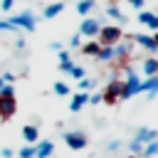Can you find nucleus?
<instances>
[{"instance_id": "nucleus-1", "label": "nucleus", "mask_w": 158, "mask_h": 158, "mask_svg": "<svg viewBox=\"0 0 158 158\" xmlns=\"http://www.w3.org/2000/svg\"><path fill=\"white\" fill-rule=\"evenodd\" d=\"M17 111V96H15V89L12 84H5L0 89V121H10Z\"/></svg>"}, {"instance_id": "nucleus-2", "label": "nucleus", "mask_w": 158, "mask_h": 158, "mask_svg": "<svg viewBox=\"0 0 158 158\" xmlns=\"http://www.w3.org/2000/svg\"><path fill=\"white\" fill-rule=\"evenodd\" d=\"M96 37H99L96 42H99L101 47H114L116 42L123 40V32H121L118 25H101L99 32H96Z\"/></svg>"}, {"instance_id": "nucleus-3", "label": "nucleus", "mask_w": 158, "mask_h": 158, "mask_svg": "<svg viewBox=\"0 0 158 158\" xmlns=\"http://www.w3.org/2000/svg\"><path fill=\"white\" fill-rule=\"evenodd\" d=\"M7 22H10L15 30H25V32H35V27H37V20H35V15H32L30 10H22V12H17V15H10Z\"/></svg>"}, {"instance_id": "nucleus-4", "label": "nucleus", "mask_w": 158, "mask_h": 158, "mask_svg": "<svg viewBox=\"0 0 158 158\" xmlns=\"http://www.w3.org/2000/svg\"><path fill=\"white\" fill-rule=\"evenodd\" d=\"M136 94H141V81H138L136 72L128 69V72H126V79H123V89H121L118 101H126V99H131V96H136Z\"/></svg>"}, {"instance_id": "nucleus-5", "label": "nucleus", "mask_w": 158, "mask_h": 158, "mask_svg": "<svg viewBox=\"0 0 158 158\" xmlns=\"http://www.w3.org/2000/svg\"><path fill=\"white\" fill-rule=\"evenodd\" d=\"M64 143H67L72 151H84V148L89 146V138H86V133H81V131H67V133H64Z\"/></svg>"}, {"instance_id": "nucleus-6", "label": "nucleus", "mask_w": 158, "mask_h": 158, "mask_svg": "<svg viewBox=\"0 0 158 158\" xmlns=\"http://www.w3.org/2000/svg\"><path fill=\"white\" fill-rule=\"evenodd\" d=\"M99 27H101L99 17H84V20L79 22V35H81V37L94 40V37H96V32H99Z\"/></svg>"}, {"instance_id": "nucleus-7", "label": "nucleus", "mask_w": 158, "mask_h": 158, "mask_svg": "<svg viewBox=\"0 0 158 158\" xmlns=\"http://www.w3.org/2000/svg\"><path fill=\"white\" fill-rule=\"evenodd\" d=\"M121 89H123V79H111L109 86H106V91H101L104 101H106V104H116L118 96H121Z\"/></svg>"}, {"instance_id": "nucleus-8", "label": "nucleus", "mask_w": 158, "mask_h": 158, "mask_svg": "<svg viewBox=\"0 0 158 158\" xmlns=\"http://www.w3.org/2000/svg\"><path fill=\"white\" fill-rule=\"evenodd\" d=\"M131 40H133L138 47L148 49V52H158V44H156V40H153V35H146V32H136Z\"/></svg>"}, {"instance_id": "nucleus-9", "label": "nucleus", "mask_w": 158, "mask_h": 158, "mask_svg": "<svg viewBox=\"0 0 158 158\" xmlns=\"http://www.w3.org/2000/svg\"><path fill=\"white\" fill-rule=\"evenodd\" d=\"M86 104H89V94H86V91H77V94L72 96V101H69V111L77 114V111H81Z\"/></svg>"}, {"instance_id": "nucleus-10", "label": "nucleus", "mask_w": 158, "mask_h": 158, "mask_svg": "<svg viewBox=\"0 0 158 158\" xmlns=\"http://www.w3.org/2000/svg\"><path fill=\"white\" fill-rule=\"evenodd\" d=\"M133 138H136L138 143H143V146H146V143H151V141H156V138H158V131H156V128H148V126H141V128L136 131V136H133Z\"/></svg>"}, {"instance_id": "nucleus-11", "label": "nucleus", "mask_w": 158, "mask_h": 158, "mask_svg": "<svg viewBox=\"0 0 158 158\" xmlns=\"http://www.w3.org/2000/svg\"><path fill=\"white\" fill-rule=\"evenodd\" d=\"M54 143L52 141H37L35 143V158H52Z\"/></svg>"}, {"instance_id": "nucleus-12", "label": "nucleus", "mask_w": 158, "mask_h": 158, "mask_svg": "<svg viewBox=\"0 0 158 158\" xmlns=\"http://www.w3.org/2000/svg\"><path fill=\"white\" fill-rule=\"evenodd\" d=\"M138 22L141 25H146L148 30H158V15L156 12H148V10H138Z\"/></svg>"}, {"instance_id": "nucleus-13", "label": "nucleus", "mask_w": 158, "mask_h": 158, "mask_svg": "<svg viewBox=\"0 0 158 158\" xmlns=\"http://www.w3.org/2000/svg\"><path fill=\"white\" fill-rule=\"evenodd\" d=\"M62 10H64V2H62V0L49 2V5H44V7H42V17H44V20H52V17L62 15Z\"/></svg>"}, {"instance_id": "nucleus-14", "label": "nucleus", "mask_w": 158, "mask_h": 158, "mask_svg": "<svg viewBox=\"0 0 158 158\" xmlns=\"http://www.w3.org/2000/svg\"><path fill=\"white\" fill-rule=\"evenodd\" d=\"M22 138L27 141V146H35V143L40 141V128H37L35 123H27V126H22Z\"/></svg>"}, {"instance_id": "nucleus-15", "label": "nucleus", "mask_w": 158, "mask_h": 158, "mask_svg": "<svg viewBox=\"0 0 158 158\" xmlns=\"http://www.w3.org/2000/svg\"><path fill=\"white\" fill-rule=\"evenodd\" d=\"M141 72H143L146 77H156V74H158V59H156V57H146V59L141 62Z\"/></svg>"}, {"instance_id": "nucleus-16", "label": "nucleus", "mask_w": 158, "mask_h": 158, "mask_svg": "<svg viewBox=\"0 0 158 158\" xmlns=\"http://www.w3.org/2000/svg\"><path fill=\"white\" fill-rule=\"evenodd\" d=\"M128 49H131L128 42H123V40L116 42V44H114V59H126V57H128Z\"/></svg>"}, {"instance_id": "nucleus-17", "label": "nucleus", "mask_w": 158, "mask_h": 158, "mask_svg": "<svg viewBox=\"0 0 158 158\" xmlns=\"http://www.w3.org/2000/svg\"><path fill=\"white\" fill-rule=\"evenodd\" d=\"M94 7H96V0H77V12L84 15V17H89V12Z\"/></svg>"}, {"instance_id": "nucleus-18", "label": "nucleus", "mask_w": 158, "mask_h": 158, "mask_svg": "<svg viewBox=\"0 0 158 158\" xmlns=\"http://www.w3.org/2000/svg\"><path fill=\"white\" fill-rule=\"evenodd\" d=\"M156 156H158V138L151 141V143H146L143 151H141V158H156Z\"/></svg>"}, {"instance_id": "nucleus-19", "label": "nucleus", "mask_w": 158, "mask_h": 158, "mask_svg": "<svg viewBox=\"0 0 158 158\" xmlns=\"http://www.w3.org/2000/svg\"><path fill=\"white\" fill-rule=\"evenodd\" d=\"M99 47H101V44H99L96 40H89V42H84V44H81V52H84L86 57H96Z\"/></svg>"}, {"instance_id": "nucleus-20", "label": "nucleus", "mask_w": 158, "mask_h": 158, "mask_svg": "<svg viewBox=\"0 0 158 158\" xmlns=\"http://www.w3.org/2000/svg\"><path fill=\"white\" fill-rule=\"evenodd\" d=\"M106 15H109V17H114V20H118V22H128V17H126L116 5H109V7H106Z\"/></svg>"}, {"instance_id": "nucleus-21", "label": "nucleus", "mask_w": 158, "mask_h": 158, "mask_svg": "<svg viewBox=\"0 0 158 158\" xmlns=\"http://www.w3.org/2000/svg\"><path fill=\"white\" fill-rule=\"evenodd\" d=\"M96 59H99V62H111V59H114V47H99Z\"/></svg>"}, {"instance_id": "nucleus-22", "label": "nucleus", "mask_w": 158, "mask_h": 158, "mask_svg": "<svg viewBox=\"0 0 158 158\" xmlns=\"http://www.w3.org/2000/svg\"><path fill=\"white\" fill-rule=\"evenodd\" d=\"M52 91H54L57 96H69V94H72V89H69V84H67V81H54Z\"/></svg>"}, {"instance_id": "nucleus-23", "label": "nucleus", "mask_w": 158, "mask_h": 158, "mask_svg": "<svg viewBox=\"0 0 158 158\" xmlns=\"http://www.w3.org/2000/svg\"><path fill=\"white\" fill-rule=\"evenodd\" d=\"M156 84H158V74H156V77H146V79L141 81V91H153Z\"/></svg>"}, {"instance_id": "nucleus-24", "label": "nucleus", "mask_w": 158, "mask_h": 158, "mask_svg": "<svg viewBox=\"0 0 158 158\" xmlns=\"http://www.w3.org/2000/svg\"><path fill=\"white\" fill-rule=\"evenodd\" d=\"M17 158H35V146H22Z\"/></svg>"}, {"instance_id": "nucleus-25", "label": "nucleus", "mask_w": 158, "mask_h": 158, "mask_svg": "<svg viewBox=\"0 0 158 158\" xmlns=\"http://www.w3.org/2000/svg\"><path fill=\"white\" fill-rule=\"evenodd\" d=\"M69 74H72L74 79H84V67H79V64H72V69H69Z\"/></svg>"}, {"instance_id": "nucleus-26", "label": "nucleus", "mask_w": 158, "mask_h": 158, "mask_svg": "<svg viewBox=\"0 0 158 158\" xmlns=\"http://www.w3.org/2000/svg\"><path fill=\"white\" fill-rule=\"evenodd\" d=\"M94 84H96L94 79H79V91H89Z\"/></svg>"}, {"instance_id": "nucleus-27", "label": "nucleus", "mask_w": 158, "mask_h": 158, "mask_svg": "<svg viewBox=\"0 0 158 158\" xmlns=\"http://www.w3.org/2000/svg\"><path fill=\"white\" fill-rule=\"evenodd\" d=\"M128 148H131V153H138V156H141V151H143V143H138V141L133 138V141L128 143Z\"/></svg>"}, {"instance_id": "nucleus-28", "label": "nucleus", "mask_w": 158, "mask_h": 158, "mask_svg": "<svg viewBox=\"0 0 158 158\" xmlns=\"http://www.w3.org/2000/svg\"><path fill=\"white\" fill-rule=\"evenodd\" d=\"M79 44H81V35L77 32V35H72V40H69V47H72V49H77Z\"/></svg>"}, {"instance_id": "nucleus-29", "label": "nucleus", "mask_w": 158, "mask_h": 158, "mask_svg": "<svg viewBox=\"0 0 158 158\" xmlns=\"http://www.w3.org/2000/svg\"><path fill=\"white\" fill-rule=\"evenodd\" d=\"M0 79H2V81H5V84H12V81H15V79H17V77H15V74H12V72H2V74H0Z\"/></svg>"}, {"instance_id": "nucleus-30", "label": "nucleus", "mask_w": 158, "mask_h": 158, "mask_svg": "<svg viewBox=\"0 0 158 158\" xmlns=\"http://www.w3.org/2000/svg\"><path fill=\"white\" fill-rule=\"evenodd\" d=\"M101 101H104L101 91H96V94H89V104H94V106H96V104H101Z\"/></svg>"}, {"instance_id": "nucleus-31", "label": "nucleus", "mask_w": 158, "mask_h": 158, "mask_svg": "<svg viewBox=\"0 0 158 158\" xmlns=\"http://www.w3.org/2000/svg\"><path fill=\"white\" fill-rule=\"evenodd\" d=\"M0 32H17V30H15L7 20H0Z\"/></svg>"}, {"instance_id": "nucleus-32", "label": "nucleus", "mask_w": 158, "mask_h": 158, "mask_svg": "<svg viewBox=\"0 0 158 158\" xmlns=\"http://www.w3.org/2000/svg\"><path fill=\"white\" fill-rule=\"evenodd\" d=\"M12 5H15V0H2V2H0V10L7 12V10H12Z\"/></svg>"}, {"instance_id": "nucleus-33", "label": "nucleus", "mask_w": 158, "mask_h": 158, "mask_svg": "<svg viewBox=\"0 0 158 158\" xmlns=\"http://www.w3.org/2000/svg\"><path fill=\"white\" fill-rule=\"evenodd\" d=\"M121 148V141H109L106 143V151H118Z\"/></svg>"}, {"instance_id": "nucleus-34", "label": "nucleus", "mask_w": 158, "mask_h": 158, "mask_svg": "<svg viewBox=\"0 0 158 158\" xmlns=\"http://www.w3.org/2000/svg\"><path fill=\"white\" fill-rule=\"evenodd\" d=\"M128 5H131V7H136V10H143L146 0H128Z\"/></svg>"}, {"instance_id": "nucleus-35", "label": "nucleus", "mask_w": 158, "mask_h": 158, "mask_svg": "<svg viewBox=\"0 0 158 158\" xmlns=\"http://www.w3.org/2000/svg\"><path fill=\"white\" fill-rule=\"evenodd\" d=\"M69 69H72V62H59V72L69 74Z\"/></svg>"}, {"instance_id": "nucleus-36", "label": "nucleus", "mask_w": 158, "mask_h": 158, "mask_svg": "<svg viewBox=\"0 0 158 158\" xmlns=\"http://www.w3.org/2000/svg\"><path fill=\"white\" fill-rule=\"evenodd\" d=\"M59 62H72V57H69V52H64V49H59Z\"/></svg>"}, {"instance_id": "nucleus-37", "label": "nucleus", "mask_w": 158, "mask_h": 158, "mask_svg": "<svg viewBox=\"0 0 158 158\" xmlns=\"http://www.w3.org/2000/svg\"><path fill=\"white\" fill-rule=\"evenodd\" d=\"M0 156H2V158H12V156H15V151H12V148H2V151H0Z\"/></svg>"}, {"instance_id": "nucleus-38", "label": "nucleus", "mask_w": 158, "mask_h": 158, "mask_svg": "<svg viewBox=\"0 0 158 158\" xmlns=\"http://www.w3.org/2000/svg\"><path fill=\"white\" fill-rule=\"evenodd\" d=\"M15 47H17V49H22V47H25V40H22V37H20V40H15Z\"/></svg>"}, {"instance_id": "nucleus-39", "label": "nucleus", "mask_w": 158, "mask_h": 158, "mask_svg": "<svg viewBox=\"0 0 158 158\" xmlns=\"http://www.w3.org/2000/svg\"><path fill=\"white\" fill-rule=\"evenodd\" d=\"M49 49H54V52H59V49H62V44H59V42H52V44H49Z\"/></svg>"}, {"instance_id": "nucleus-40", "label": "nucleus", "mask_w": 158, "mask_h": 158, "mask_svg": "<svg viewBox=\"0 0 158 158\" xmlns=\"http://www.w3.org/2000/svg\"><path fill=\"white\" fill-rule=\"evenodd\" d=\"M156 94H158V84H156V89H153V91H148V96H151V99H153V96H156Z\"/></svg>"}, {"instance_id": "nucleus-41", "label": "nucleus", "mask_w": 158, "mask_h": 158, "mask_svg": "<svg viewBox=\"0 0 158 158\" xmlns=\"http://www.w3.org/2000/svg\"><path fill=\"white\" fill-rule=\"evenodd\" d=\"M153 40H156V44H158V30H156V32H153Z\"/></svg>"}, {"instance_id": "nucleus-42", "label": "nucleus", "mask_w": 158, "mask_h": 158, "mask_svg": "<svg viewBox=\"0 0 158 158\" xmlns=\"http://www.w3.org/2000/svg\"><path fill=\"white\" fill-rule=\"evenodd\" d=\"M2 86H5V81H2V79H0V89H2Z\"/></svg>"}, {"instance_id": "nucleus-43", "label": "nucleus", "mask_w": 158, "mask_h": 158, "mask_svg": "<svg viewBox=\"0 0 158 158\" xmlns=\"http://www.w3.org/2000/svg\"><path fill=\"white\" fill-rule=\"evenodd\" d=\"M111 2H116V0H111Z\"/></svg>"}]
</instances>
